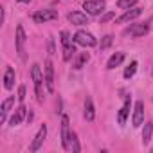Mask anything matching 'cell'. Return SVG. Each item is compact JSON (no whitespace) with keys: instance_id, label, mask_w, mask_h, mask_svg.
Instances as JSON below:
<instances>
[{"instance_id":"1","label":"cell","mask_w":153,"mask_h":153,"mask_svg":"<svg viewBox=\"0 0 153 153\" xmlns=\"http://www.w3.org/2000/svg\"><path fill=\"white\" fill-rule=\"evenodd\" d=\"M31 78H33V83H34V94H36V101L38 103H43L45 96H43V83H45V76L40 68L38 63H34L31 67Z\"/></svg>"},{"instance_id":"2","label":"cell","mask_w":153,"mask_h":153,"mask_svg":"<svg viewBox=\"0 0 153 153\" xmlns=\"http://www.w3.org/2000/svg\"><path fill=\"white\" fill-rule=\"evenodd\" d=\"M59 36H61V47H63V61H70L76 54V45L78 43L74 42V38H70L67 31H61Z\"/></svg>"},{"instance_id":"3","label":"cell","mask_w":153,"mask_h":153,"mask_svg":"<svg viewBox=\"0 0 153 153\" xmlns=\"http://www.w3.org/2000/svg\"><path fill=\"white\" fill-rule=\"evenodd\" d=\"M15 42H16V54L22 61H27V54H25V42H27V36H25V31H24V25H16V36H15Z\"/></svg>"},{"instance_id":"4","label":"cell","mask_w":153,"mask_h":153,"mask_svg":"<svg viewBox=\"0 0 153 153\" xmlns=\"http://www.w3.org/2000/svg\"><path fill=\"white\" fill-rule=\"evenodd\" d=\"M105 7H106V0H85V2H83V9L90 16L103 15L105 13Z\"/></svg>"},{"instance_id":"5","label":"cell","mask_w":153,"mask_h":153,"mask_svg":"<svg viewBox=\"0 0 153 153\" xmlns=\"http://www.w3.org/2000/svg\"><path fill=\"white\" fill-rule=\"evenodd\" d=\"M72 38H74V42L78 43V45H81V47H85V49H87V47H96V45H97V38H96L92 33L83 31V29H79Z\"/></svg>"},{"instance_id":"6","label":"cell","mask_w":153,"mask_h":153,"mask_svg":"<svg viewBox=\"0 0 153 153\" xmlns=\"http://www.w3.org/2000/svg\"><path fill=\"white\" fill-rule=\"evenodd\" d=\"M61 148L65 151H70V123H68V115H61Z\"/></svg>"},{"instance_id":"7","label":"cell","mask_w":153,"mask_h":153,"mask_svg":"<svg viewBox=\"0 0 153 153\" xmlns=\"http://www.w3.org/2000/svg\"><path fill=\"white\" fill-rule=\"evenodd\" d=\"M58 11L56 9H38L34 15H33V20L36 24H47V22H52V20H58Z\"/></svg>"},{"instance_id":"8","label":"cell","mask_w":153,"mask_h":153,"mask_svg":"<svg viewBox=\"0 0 153 153\" xmlns=\"http://www.w3.org/2000/svg\"><path fill=\"white\" fill-rule=\"evenodd\" d=\"M149 31V24L144 22V24H131L126 31H124V36H130V38H140L144 34H148Z\"/></svg>"},{"instance_id":"9","label":"cell","mask_w":153,"mask_h":153,"mask_svg":"<svg viewBox=\"0 0 153 153\" xmlns=\"http://www.w3.org/2000/svg\"><path fill=\"white\" fill-rule=\"evenodd\" d=\"M43 76H45V87H47V92H54V65L51 59L45 61V67H43Z\"/></svg>"},{"instance_id":"10","label":"cell","mask_w":153,"mask_h":153,"mask_svg":"<svg viewBox=\"0 0 153 153\" xmlns=\"http://www.w3.org/2000/svg\"><path fill=\"white\" fill-rule=\"evenodd\" d=\"M140 15H142V9H140L139 6H135V7H131V9H126L119 18H115V22H117V24H128V22L131 24V22L137 20Z\"/></svg>"},{"instance_id":"11","label":"cell","mask_w":153,"mask_h":153,"mask_svg":"<svg viewBox=\"0 0 153 153\" xmlns=\"http://www.w3.org/2000/svg\"><path fill=\"white\" fill-rule=\"evenodd\" d=\"M131 124H133V128H139L140 124H144V103L142 101H135V105H133Z\"/></svg>"},{"instance_id":"12","label":"cell","mask_w":153,"mask_h":153,"mask_svg":"<svg viewBox=\"0 0 153 153\" xmlns=\"http://www.w3.org/2000/svg\"><path fill=\"white\" fill-rule=\"evenodd\" d=\"M45 139H47V124H42L40 126V130H38V133L34 135V140L31 142V151L34 153V151H38L42 146H43V142H45Z\"/></svg>"},{"instance_id":"13","label":"cell","mask_w":153,"mask_h":153,"mask_svg":"<svg viewBox=\"0 0 153 153\" xmlns=\"http://www.w3.org/2000/svg\"><path fill=\"white\" fill-rule=\"evenodd\" d=\"M13 106H15V96H9L7 99L2 101V105H0V124H4L7 121V115L13 110Z\"/></svg>"},{"instance_id":"14","label":"cell","mask_w":153,"mask_h":153,"mask_svg":"<svg viewBox=\"0 0 153 153\" xmlns=\"http://www.w3.org/2000/svg\"><path fill=\"white\" fill-rule=\"evenodd\" d=\"M67 20H68L72 25H78V27L88 24V16H87V13H81V11H70V13L67 15Z\"/></svg>"},{"instance_id":"15","label":"cell","mask_w":153,"mask_h":153,"mask_svg":"<svg viewBox=\"0 0 153 153\" xmlns=\"http://www.w3.org/2000/svg\"><path fill=\"white\" fill-rule=\"evenodd\" d=\"M130 108H131V96H124V103H123V106L119 110V115H117V123L121 126L126 124V119L130 115Z\"/></svg>"},{"instance_id":"16","label":"cell","mask_w":153,"mask_h":153,"mask_svg":"<svg viewBox=\"0 0 153 153\" xmlns=\"http://www.w3.org/2000/svg\"><path fill=\"white\" fill-rule=\"evenodd\" d=\"M25 115H27V108H25L24 103H20V105L16 106V110L13 112V115L9 117V126H18V124L25 119Z\"/></svg>"},{"instance_id":"17","label":"cell","mask_w":153,"mask_h":153,"mask_svg":"<svg viewBox=\"0 0 153 153\" xmlns=\"http://www.w3.org/2000/svg\"><path fill=\"white\" fill-rule=\"evenodd\" d=\"M83 115H85V119L88 123H92L96 119V106H94V101H92L90 96L85 97V112H83Z\"/></svg>"},{"instance_id":"18","label":"cell","mask_w":153,"mask_h":153,"mask_svg":"<svg viewBox=\"0 0 153 153\" xmlns=\"http://www.w3.org/2000/svg\"><path fill=\"white\" fill-rule=\"evenodd\" d=\"M15 79H16L15 68H13V67H7L6 72H4V88H6V90H11V88L15 87Z\"/></svg>"},{"instance_id":"19","label":"cell","mask_w":153,"mask_h":153,"mask_svg":"<svg viewBox=\"0 0 153 153\" xmlns=\"http://www.w3.org/2000/svg\"><path fill=\"white\" fill-rule=\"evenodd\" d=\"M124 58H126V54L124 52H114L112 56H110V59H108V63H106V68L108 70H114V68H117L123 61H124Z\"/></svg>"},{"instance_id":"20","label":"cell","mask_w":153,"mask_h":153,"mask_svg":"<svg viewBox=\"0 0 153 153\" xmlns=\"http://www.w3.org/2000/svg\"><path fill=\"white\" fill-rule=\"evenodd\" d=\"M88 61H90V54H88V52H79V54H78V58L74 59L72 67H74L76 70H79V68H83Z\"/></svg>"},{"instance_id":"21","label":"cell","mask_w":153,"mask_h":153,"mask_svg":"<svg viewBox=\"0 0 153 153\" xmlns=\"http://www.w3.org/2000/svg\"><path fill=\"white\" fill-rule=\"evenodd\" d=\"M151 135H153V123L148 121V123H144V128H142V144H144V146L149 144Z\"/></svg>"},{"instance_id":"22","label":"cell","mask_w":153,"mask_h":153,"mask_svg":"<svg viewBox=\"0 0 153 153\" xmlns=\"http://www.w3.org/2000/svg\"><path fill=\"white\" fill-rule=\"evenodd\" d=\"M137 67H139L137 59H131V61H130V65L124 68V79H131V78H133L135 72H137Z\"/></svg>"},{"instance_id":"23","label":"cell","mask_w":153,"mask_h":153,"mask_svg":"<svg viewBox=\"0 0 153 153\" xmlns=\"http://www.w3.org/2000/svg\"><path fill=\"white\" fill-rule=\"evenodd\" d=\"M70 151H72V153H79V151H81V146H79L78 135H76L74 131H72V135H70Z\"/></svg>"},{"instance_id":"24","label":"cell","mask_w":153,"mask_h":153,"mask_svg":"<svg viewBox=\"0 0 153 153\" xmlns=\"http://www.w3.org/2000/svg\"><path fill=\"white\" fill-rule=\"evenodd\" d=\"M135 4H137V0H117V7L123 9V11L135 7Z\"/></svg>"},{"instance_id":"25","label":"cell","mask_w":153,"mask_h":153,"mask_svg":"<svg viewBox=\"0 0 153 153\" xmlns=\"http://www.w3.org/2000/svg\"><path fill=\"white\" fill-rule=\"evenodd\" d=\"M112 42H114V38H112L110 34H106V36H103V38H101V43H99V47H101V51H105V49H108V47L112 45Z\"/></svg>"},{"instance_id":"26","label":"cell","mask_w":153,"mask_h":153,"mask_svg":"<svg viewBox=\"0 0 153 153\" xmlns=\"http://www.w3.org/2000/svg\"><path fill=\"white\" fill-rule=\"evenodd\" d=\"M112 18H115V13H114V11H110V13H105V15L101 16V24H106V22H110Z\"/></svg>"},{"instance_id":"27","label":"cell","mask_w":153,"mask_h":153,"mask_svg":"<svg viewBox=\"0 0 153 153\" xmlns=\"http://www.w3.org/2000/svg\"><path fill=\"white\" fill-rule=\"evenodd\" d=\"M16 99H18V103H24V101H25V87H24V85L18 88V96H16Z\"/></svg>"},{"instance_id":"28","label":"cell","mask_w":153,"mask_h":153,"mask_svg":"<svg viewBox=\"0 0 153 153\" xmlns=\"http://www.w3.org/2000/svg\"><path fill=\"white\" fill-rule=\"evenodd\" d=\"M49 54H54V40H49Z\"/></svg>"},{"instance_id":"29","label":"cell","mask_w":153,"mask_h":153,"mask_svg":"<svg viewBox=\"0 0 153 153\" xmlns=\"http://www.w3.org/2000/svg\"><path fill=\"white\" fill-rule=\"evenodd\" d=\"M16 2H22V4H29L31 0H16Z\"/></svg>"},{"instance_id":"30","label":"cell","mask_w":153,"mask_h":153,"mask_svg":"<svg viewBox=\"0 0 153 153\" xmlns=\"http://www.w3.org/2000/svg\"><path fill=\"white\" fill-rule=\"evenodd\" d=\"M151 74H153V68H151Z\"/></svg>"}]
</instances>
